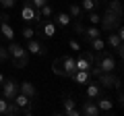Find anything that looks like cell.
Here are the masks:
<instances>
[{
    "label": "cell",
    "instance_id": "obj_5",
    "mask_svg": "<svg viewBox=\"0 0 124 116\" xmlns=\"http://www.w3.org/2000/svg\"><path fill=\"white\" fill-rule=\"evenodd\" d=\"M56 31H58V25L54 21H50V19H46V21H39L35 35L46 37V40H52V37H56Z\"/></svg>",
    "mask_w": 124,
    "mask_h": 116
},
{
    "label": "cell",
    "instance_id": "obj_1",
    "mask_svg": "<svg viewBox=\"0 0 124 116\" xmlns=\"http://www.w3.org/2000/svg\"><path fill=\"white\" fill-rule=\"evenodd\" d=\"M6 50H8V60H13V64L17 68H25L27 66V62H29V52H27L21 44L10 41V46Z\"/></svg>",
    "mask_w": 124,
    "mask_h": 116
},
{
    "label": "cell",
    "instance_id": "obj_29",
    "mask_svg": "<svg viewBox=\"0 0 124 116\" xmlns=\"http://www.w3.org/2000/svg\"><path fill=\"white\" fill-rule=\"evenodd\" d=\"M52 71L56 73V75L64 77V68H62V60H60V58H56V60L52 62Z\"/></svg>",
    "mask_w": 124,
    "mask_h": 116
},
{
    "label": "cell",
    "instance_id": "obj_16",
    "mask_svg": "<svg viewBox=\"0 0 124 116\" xmlns=\"http://www.w3.org/2000/svg\"><path fill=\"white\" fill-rule=\"evenodd\" d=\"M19 91H21V93H25L27 98H35V95H37L35 85L29 83V81H23V83H19Z\"/></svg>",
    "mask_w": 124,
    "mask_h": 116
},
{
    "label": "cell",
    "instance_id": "obj_34",
    "mask_svg": "<svg viewBox=\"0 0 124 116\" xmlns=\"http://www.w3.org/2000/svg\"><path fill=\"white\" fill-rule=\"evenodd\" d=\"M68 48H70L72 52H81V44L77 40H68Z\"/></svg>",
    "mask_w": 124,
    "mask_h": 116
},
{
    "label": "cell",
    "instance_id": "obj_11",
    "mask_svg": "<svg viewBox=\"0 0 124 116\" xmlns=\"http://www.w3.org/2000/svg\"><path fill=\"white\" fill-rule=\"evenodd\" d=\"M25 50H27L29 54H33V56H46V54H48V48L44 46V41L35 40V37L27 40V46H25Z\"/></svg>",
    "mask_w": 124,
    "mask_h": 116
},
{
    "label": "cell",
    "instance_id": "obj_24",
    "mask_svg": "<svg viewBox=\"0 0 124 116\" xmlns=\"http://www.w3.org/2000/svg\"><path fill=\"white\" fill-rule=\"evenodd\" d=\"M68 15H70L72 19H83V8H81V4L70 2V4H68Z\"/></svg>",
    "mask_w": 124,
    "mask_h": 116
},
{
    "label": "cell",
    "instance_id": "obj_32",
    "mask_svg": "<svg viewBox=\"0 0 124 116\" xmlns=\"http://www.w3.org/2000/svg\"><path fill=\"white\" fill-rule=\"evenodd\" d=\"M23 37H25V40H31V37H35V31H33L31 27H23Z\"/></svg>",
    "mask_w": 124,
    "mask_h": 116
},
{
    "label": "cell",
    "instance_id": "obj_4",
    "mask_svg": "<svg viewBox=\"0 0 124 116\" xmlns=\"http://www.w3.org/2000/svg\"><path fill=\"white\" fill-rule=\"evenodd\" d=\"M120 15H116V13H112V10H106V15H103L101 19H99V25H101V31H106V33H110V31H114L116 27L120 25Z\"/></svg>",
    "mask_w": 124,
    "mask_h": 116
},
{
    "label": "cell",
    "instance_id": "obj_25",
    "mask_svg": "<svg viewBox=\"0 0 124 116\" xmlns=\"http://www.w3.org/2000/svg\"><path fill=\"white\" fill-rule=\"evenodd\" d=\"M89 44H91L93 52H101V50H106V40H103L101 35H99V37H95V40H91Z\"/></svg>",
    "mask_w": 124,
    "mask_h": 116
},
{
    "label": "cell",
    "instance_id": "obj_39",
    "mask_svg": "<svg viewBox=\"0 0 124 116\" xmlns=\"http://www.w3.org/2000/svg\"><path fill=\"white\" fill-rule=\"evenodd\" d=\"M27 2H31V0H27Z\"/></svg>",
    "mask_w": 124,
    "mask_h": 116
},
{
    "label": "cell",
    "instance_id": "obj_28",
    "mask_svg": "<svg viewBox=\"0 0 124 116\" xmlns=\"http://www.w3.org/2000/svg\"><path fill=\"white\" fill-rule=\"evenodd\" d=\"M70 25H72V29H75V33H79V35H83V19H72L70 21Z\"/></svg>",
    "mask_w": 124,
    "mask_h": 116
},
{
    "label": "cell",
    "instance_id": "obj_36",
    "mask_svg": "<svg viewBox=\"0 0 124 116\" xmlns=\"http://www.w3.org/2000/svg\"><path fill=\"white\" fill-rule=\"evenodd\" d=\"M31 4H33V8H37V10H39L44 4H48V0H31Z\"/></svg>",
    "mask_w": 124,
    "mask_h": 116
},
{
    "label": "cell",
    "instance_id": "obj_20",
    "mask_svg": "<svg viewBox=\"0 0 124 116\" xmlns=\"http://www.w3.org/2000/svg\"><path fill=\"white\" fill-rule=\"evenodd\" d=\"M106 10H112V13H116V15L122 17V13H124L122 0H108V2H106Z\"/></svg>",
    "mask_w": 124,
    "mask_h": 116
},
{
    "label": "cell",
    "instance_id": "obj_14",
    "mask_svg": "<svg viewBox=\"0 0 124 116\" xmlns=\"http://www.w3.org/2000/svg\"><path fill=\"white\" fill-rule=\"evenodd\" d=\"M95 104H97V108H99V114H110V112L114 110V102H112L108 95H99Z\"/></svg>",
    "mask_w": 124,
    "mask_h": 116
},
{
    "label": "cell",
    "instance_id": "obj_30",
    "mask_svg": "<svg viewBox=\"0 0 124 116\" xmlns=\"http://www.w3.org/2000/svg\"><path fill=\"white\" fill-rule=\"evenodd\" d=\"M99 19H101V17H99V15L95 13V10H89V15H87V21L91 23V25H99Z\"/></svg>",
    "mask_w": 124,
    "mask_h": 116
},
{
    "label": "cell",
    "instance_id": "obj_8",
    "mask_svg": "<svg viewBox=\"0 0 124 116\" xmlns=\"http://www.w3.org/2000/svg\"><path fill=\"white\" fill-rule=\"evenodd\" d=\"M8 19H10L8 13H0V35L4 37V40L13 41V37H15V29H13V25H10Z\"/></svg>",
    "mask_w": 124,
    "mask_h": 116
},
{
    "label": "cell",
    "instance_id": "obj_27",
    "mask_svg": "<svg viewBox=\"0 0 124 116\" xmlns=\"http://www.w3.org/2000/svg\"><path fill=\"white\" fill-rule=\"evenodd\" d=\"M19 114H21V108H19L15 102H8V108H6L4 116H19Z\"/></svg>",
    "mask_w": 124,
    "mask_h": 116
},
{
    "label": "cell",
    "instance_id": "obj_3",
    "mask_svg": "<svg viewBox=\"0 0 124 116\" xmlns=\"http://www.w3.org/2000/svg\"><path fill=\"white\" fill-rule=\"evenodd\" d=\"M95 79L101 85V89H112V87H114V89H120V87H122V81H120L114 73H99Z\"/></svg>",
    "mask_w": 124,
    "mask_h": 116
},
{
    "label": "cell",
    "instance_id": "obj_6",
    "mask_svg": "<svg viewBox=\"0 0 124 116\" xmlns=\"http://www.w3.org/2000/svg\"><path fill=\"white\" fill-rule=\"evenodd\" d=\"M62 112H64L66 116H81L79 102H77L70 93H64V95H62Z\"/></svg>",
    "mask_w": 124,
    "mask_h": 116
},
{
    "label": "cell",
    "instance_id": "obj_35",
    "mask_svg": "<svg viewBox=\"0 0 124 116\" xmlns=\"http://www.w3.org/2000/svg\"><path fill=\"white\" fill-rule=\"evenodd\" d=\"M6 60H8V50L0 46V62H6Z\"/></svg>",
    "mask_w": 124,
    "mask_h": 116
},
{
    "label": "cell",
    "instance_id": "obj_37",
    "mask_svg": "<svg viewBox=\"0 0 124 116\" xmlns=\"http://www.w3.org/2000/svg\"><path fill=\"white\" fill-rule=\"evenodd\" d=\"M124 104V95H122V87L118 89V106H122Z\"/></svg>",
    "mask_w": 124,
    "mask_h": 116
},
{
    "label": "cell",
    "instance_id": "obj_17",
    "mask_svg": "<svg viewBox=\"0 0 124 116\" xmlns=\"http://www.w3.org/2000/svg\"><path fill=\"white\" fill-rule=\"evenodd\" d=\"M106 46H110L112 50L120 48V46H122V37H120L116 31H110V33H108V37H106Z\"/></svg>",
    "mask_w": 124,
    "mask_h": 116
},
{
    "label": "cell",
    "instance_id": "obj_18",
    "mask_svg": "<svg viewBox=\"0 0 124 116\" xmlns=\"http://www.w3.org/2000/svg\"><path fill=\"white\" fill-rule=\"evenodd\" d=\"M70 79L75 81V83H79V85H85L89 79H91V75H89V71H75L70 75Z\"/></svg>",
    "mask_w": 124,
    "mask_h": 116
},
{
    "label": "cell",
    "instance_id": "obj_38",
    "mask_svg": "<svg viewBox=\"0 0 124 116\" xmlns=\"http://www.w3.org/2000/svg\"><path fill=\"white\" fill-rule=\"evenodd\" d=\"M4 79H6V77H4V75H2V73H0V83H2V81H4Z\"/></svg>",
    "mask_w": 124,
    "mask_h": 116
},
{
    "label": "cell",
    "instance_id": "obj_9",
    "mask_svg": "<svg viewBox=\"0 0 124 116\" xmlns=\"http://www.w3.org/2000/svg\"><path fill=\"white\" fill-rule=\"evenodd\" d=\"M21 19H23L25 23H39V21H41L37 8H33V4H29V2L21 6Z\"/></svg>",
    "mask_w": 124,
    "mask_h": 116
},
{
    "label": "cell",
    "instance_id": "obj_7",
    "mask_svg": "<svg viewBox=\"0 0 124 116\" xmlns=\"http://www.w3.org/2000/svg\"><path fill=\"white\" fill-rule=\"evenodd\" d=\"M0 89H2V98H6L8 102H13V98L19 93V83L15 79H4L0 83Z\"/></svg>",
    "mask_w": 124,
    "mask_h": 116
},
{
    "label": "cell",
    "instance_id": "obj_15",
    "mask_svg": "<svg viewBox=\"0 0 124 116\" xmlns=\"http://www.w3.org/2000/svg\"><path fill=\"white\" fill-rule=\"evenodd\" d=\"M60 60H62V68H64V77H70L72 73L77 71V66H75V56H70V54H64Z\"/></svg>",
    "mask_w": 124,
    "mask_h": 116
},
{
    "label": "cell",
    "instance_id": "obj_23",
    "mask_svg": "<svg viewBox=\"0 0 124 116\" xmlns=\"http://www.w3.org/2000/svg\"><path fill=\"white\" fill-rule=\"evenodd\" d=\"M101 4V0H83V2H81V8H83V13L85 10H97V6Z\"/></svg>",
    "mask_w": 124,
    "mask_h": 116
},
{
    "label": "cell",
    "instance_id": "obj_33",
    "mask_svg": "<svg viewBox=\"0 0 124 116\" xmlns=\"http://www.w3.org/2000/svg\"><path fill=\"white\" fill-rule=\"evenodd\" d=\"M6 108H8V99H6V98H0V116L6 114Z\"/></svg>",
    "mask_w": 124,
    "mask_h": 116
},
{
    "label": "cell",
    "instance_id": "obj_31",
    "mask_svg": "<svg viewBox=\"0 0 124 116\" xmlns=\"http://www.w3.org/2000/svg\"><path fill=\"white\" fill-rule=\"evenodd\" d=\"M15 4H17V0H0V6H2V8H15Z\"/></svg>",
    "mask_w": 124,
    "mask_h": 116
},
{
    "label": "cell",
    "instance_id": "obj_12",
    "mask_svg": "<svg viewBox=\"0 0 124 116\" xmlns=\"http://www.w3.org/2000/svg\"><path fill=\"white\" fill-rule=\"evenodd\" d=\"M81 114L83 116H99V108H97V104H95V99H85L83 104H81Z\"/></svg>",
    "mask_w": 124,
    "mask_h": 116
},
{
    "label": "cell",
    "instance_id": "obj_19",
    "mask_svg": "<svg viewBox=\"0 0 124 116\" xmlns=\"http://www.w3.org/2000/svg\"><path fill=\"white\" fill-rule=\"evenodd\" d=\"M83 35H85L87 41H91V40H95V37L101 35V29H99L97 25H91V27H87V29H83Z\"/></svg>",
    "mask_w": 124,
    "mask_h": 116
},
{
    "label": "cell",
    "instance_id": "obj_21",
    "mask_svg": "<svg viewBox=\"0 0 124 116\" xmlns=\"http://www.w3.org/2000/svg\"><path fill=\"white\" fill-rule=\"evenodd\" d=\"M70 21H72V17H70L68 13H58L54 23H56L58 27H68V25H70Z\"/></svg>",
    "mask_w": 124,
    "mask_h": 116
},
{
    "label": "cell",
    "instance_id": "obj_22",
    "mask_svg": "<svg viewBox=\"0 0 124 116\" xmlns=\"http://www.w3.org/2000/svg\"><path fill=\"white\" fill-rule=\"evenodd\" d=\"M13 102L17 104L19 108H27V106H31V98H27V95H25V93H21V91H19V93L13 98Z\"/></svg>",
    "mask_w": 124,
    "mask_h": 116
},
{
    "label": "cell",
    "instance_id": "obj_26",
    "mask_svg": "<svg viewBox=\"0 0 124 116\" xmlns=\"http://www.w3.org/2000/svg\"><path fill=\"white\" fill-rule=\"evenodd\" d=\"M37 13H39L41 19H50V17H54V10H52V6H50V4H44L39 10H37Z\"/></svg>",
    "mask_w": 124,
    "mask_h": 116
},
{
    "label": "cell",
    "instance_id": "obj_13",
    "mask_svg": "<svg viewBox=\"0 0 124 116\" xmlns=\"http://www.w3.org/2000/svg\"><path fill=\"white\" fill-rule=\"evenodd\" d=\"M85 95H87L89 99H97L99 95H101V85L97 83V81H87V89H85Z\"/></svg>",
    "mask_w": 124,
    "mask_h": 116
},
{
    "label": "cell",
    "instance_id": "obj_10",
    "mask_svg": "<svg viewBox=\"0 0 124 116\" xmlns=\"http://www.w3.org/2000/svg\"><path fill=\"white\" fill-rule=\"evenodd\" d=\"M93 62H95V54L93 52H83V54H79V58H75L77 71H89Z\"/></svg>",
    "mask_w": 124,
    "mask_h": 116
},
{
    "label": "cell",
    "instance_id": "obj_2",
    "mask_svg": "<svg viewBox=\"0 0 124 116\" xmlns=\"http://www.w3.org/2000/svg\"><path fill=\"white\" fill-rule=\"evenodd\" d=\"M95 64L101 68V73H114L116 68H118V64H116V60H114V54L103 52V50L95 56Z\"/></svg>",
    "mask_w": 124,
    "mask_h": 116
}]
</instances>
